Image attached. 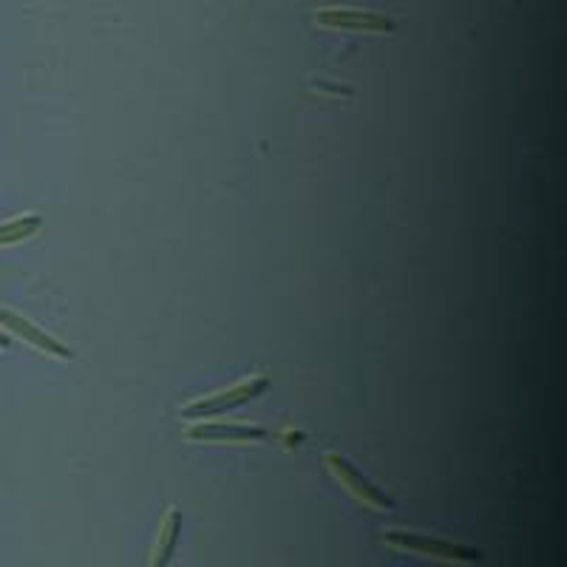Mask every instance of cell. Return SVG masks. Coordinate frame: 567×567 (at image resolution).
<instances>
[{
	"mask_svg": "<svg viewBox=\"0 0 567 567\" xmlns=\"http://www.w3.org/2000/svg\"><path fill=\"white\" fill-rule=\"evenodd\" d=\"M267 389H270V378H247V381L233 383L230 389H221V392H213V394H205V398L190 400L187 406H182V417L185 420L219 417V414L233 412V409L247 406L250 400L261 398Z\"/></svg>",
	"mask_w": 567,
	"mask_h": 567,
	"instance_id": "6da1fadb",
	"label": "cell"
},
{
	"mask_svg": "<svg viewBox=\"0 0 567 567\" xmlns=\"http://www.w3.org/2000/svg\"><path fill=\"white\" fill-rule=\"evenodd\" d=\"M383 542L398 550H409V554L425 556V559L454 561V565H477L483 561V554L477 548H465V545H454V542L434 539V536L409 534V530H386Z\"/></svg>",
	"mask_w": 567,
	"mask_h": 567,
	"instance_id": "7a4b0ae2",
	"label": "cell"
},
{
	"mask_svg": "<svg viewBox=\"0 0 567 567\" xmlns=\"http://www.w3.org/2000/svg\"><path fill=\"white\" fill-rule=\"evenodd\" d=\"M323 463H327L329 474H332V477L341 483V488H347L354 499H361L363 505H369V508H374V511H394L392 496H386L381 488H378V485L372 483V480L363 477L361 471L354 468V465L349 463L343 454L327 452L323 454Z\"/></svg>",
	"mask_w": 567,
	"mask_h": 567,
	"instance_id": "3957f363",
	"label": "cell"
},
{
	"mask_svg": "<svg viewBox=\"0 0 567 567\" xmlns=\"http://www.w3.org/2000/svg\"><path fill=\"white\" fill-rule=\"evenodd\" d=\"M318 27L341 29V32H367V34H392L394 20H389L381 12H367V9H347V7H329L318 9L312 14Z\"/></svg>",
	"mask_w": 567,
	"mask_h": 567,
	"instance_id": "277c9868",
	"label": "cell"
},
{
	"mask_svg": "<svg viewBox=\"0 0 567 567\" xmlns=\"http://www.w3.org/2000/svg\"><path fill=\"white\" fill-rule=\"evenodd\" d=\"M0 329H7V332L18 336L20 341H27L29 347H34L38 352L52 354V358H60V361H71V358H74V352H71L69 347H63L58 338H52L45 329H40L38 323L18 316V312L7 310V307H0Z\"/></svg>",
	"mask_w": 567,
	"mask_h": 567,
	"instance_id": "5b68a950",
	"label": "cell"
},
{
	"mask_svg": "<svg viewBox=\"0 0 567 567\" xmlns=\"http://www.w3.org/2000/svg\"><path fill=\"white\" fill-rule=\"evenodd\" d=\"M185 434L194 443H258V440H267V429L261 425L205 423V420H196Z\"/></svg>",
	"mask_w": 567,
	"mask_h": 567,
	"instance_id": "8992f818",
	"label": "cell"
},
{
	"mask_svg": "<svg viewBox=\"0 0 567 567\" xmlns=\"http://www.w3.org/2000/svg\"><path fill=\"white\" fill-rule=\"evenodd\" d=\"M182 534V514L176 508H168L165 519L159 525V536H156V545H154V554H151V565L162 567L168 565L171 556L176 550V542H179Z\"/></svg>",
	"mask_w": 567,
	"mask_h": 567,
	"instance_id": "52a82bcc",
	"label": "cell"
},
{
	"mask_svg": "<svg viewBox=\"0 0 567 567\" xmlns=\"http://www.w3.org/2000/svg\"><path fill=\"white\" fill-rule=\"evenodd\" d=\"M40 227H43V219L34 216V213H27V216L3 221V225H0V247H9V245H18V241L32 239Z\"/></svg>",
	"mask_w": 567,
	"mask_h": 567,
	"instance_id": "ba28073f",
	"label": "cell"
},
{
	"mask_svg": "<svg viewBox=\"0 0 567 567\" xmlns=\"http://www.w3.org/2000/svg\"><path fill=\"white\" fill-rule=\"evenodd\" d=\"M9 347H12V338H9V332L0 329V349H9Z\"/></svg>",
	"mask_w": 567,
	"mask_h": 567,
	"instance_id": "9c48e42d",
	"label": "cell"
}]
</instances>
